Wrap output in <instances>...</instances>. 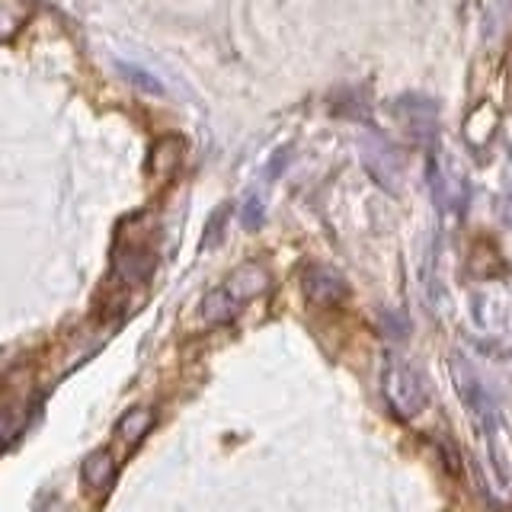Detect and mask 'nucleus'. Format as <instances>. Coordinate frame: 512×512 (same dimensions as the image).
Wrapping results in <instances>:
<instances>
[{
	"mask_svg": "<svg viewBox=\"0 0 512 512\" xmlns=\"http://www.w3.org/2000/svg\"><path fill=\"white\" fill-rule=\"evenodd\" d=\"M381 391L388 407L400 416V420H413L420 416L426 407V384L423 375L404 359L391 356L384 362V375H381Z\"/></svg>",
	"mask_w": 512,
	"mask_h": 512,
	"instance_id": "nucleus-1",
	"label": "nucleus"
},
{
	"mask_svg": "<svg viewBox=\"0 0 512 512\" xmlns=\"http://www.w3.org/2000/svg\"><path fill=\"white\" fill-rule=\"evenodd\" d=\"M304 295H308L311 304H320V308H336L349 298V285L336 269L330 266H311L304 269Z\"/></svg>",
	"mask_w": 512,
	"mask_h": 512,
	"instance_id": "nucleus-2",
	"label": "nucleus"
},
{
	"mask_svg": "<svg viewBox=\"0 0 512 512\" xmlns=\"http://www.w3.org/2000/svg\"><path fill=\"white\" fill-rule=\"evenodd\" d=\"M224 288H228L231 298L237 304H244V301H250V298L266 292V288H269V272L263 266H256V263H247V266H240V269L231 272L228 282H224Z\"/></svg>",
	"mask_w": 512,
	"mask_h": 512,
	"instance_id": "nucleus-3",
	"label": "nucleus"
},
{
	"mask_svg": "<svg viewBox=\"0 0 512 512\" xmlns=\"http://www.w3.org/2000/svg\"><path fill=\"white\" fill-rule=\"evenodd\" d=\"M183 141L180 138H160L154 141V148L148 154V173L154 176V180H170V176L180 170L183 164Z\"/></svg>",
	"mask_w": 512,
	"mask_h": 512,
	"instance_id": "nucleus-4",
	"label": "nucleus"
},
{
	"mask_svg": "<svg viewBox=\"0 0 512 512\" xmlns=\"http://www.w3.org/2000/svg\"><path fill=\"white\" fill-rule=\"evenodd\" d=\"M240 308H244V304H237L228 288L218 285L202 298V320H205V324H212V327L231 324V320L240 314Z\"/></svg>",
	"mask_w": 512,
	"mask_h": 512,
	"instance_id": "nucleus-5",
	"label": "nucleus"
},
{
	"mask_svg": "<svg viewBox=\"0 0 512 512\" xmlns=\"http://www.w3.org/2000/svg\"><path fill=\"white\" fill-rule=\"evenodd\" d=\"M32 16L29 0H0V42H10Z\"/></svg>",
	"mask_w": 512,
	"mask_h": 512,
	"instance_id": "nucleus-6",
	"label": "nucleus"
},
{
	"mask_svg": "<svg viewBox=\"0 0 512 512\" xmlns=\"http://www.w3.org/2000/svg\"><path fill=\"white\" fill-rule=\"evenodd\" d=\"M112 477H116V458H112V452H106V448H100V452H93L87 461H84V480L90 487L96 490H106L112 484Z\"/></svg>",
	"mask_w": 512,
	"mask_h": 512,
	"instance_id": "nucleus-7",
	"label": "nucleus"
},
{
	"mask_svg": "<svg viewBox=\"0 0 512 512\" xmlns=\"http://www.w3.org/2000/svg\"><path fill=\"white\" fill-rule=\"evenodd\" d=\"M154 426V413L151 410H144V407H135V410H128L122 420H119V436L125 442H138L148 436V429Z\"/></svg>",
	"mask_w": 512,
	"mask_h": 512,
	"instance_id": "nucleus-8",
	"label": "nucleus"
}]
</instances>
